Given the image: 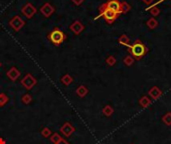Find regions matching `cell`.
<instances>
[{
  "label": "cell",
  "instance_id": "obj_1",
  "mask_svg": "<svg viewBox=\"0 0 171 144\" xmlns=\"http://www.w3.org/2000/svg\"><path fill=\"white\" fill-rule=\"evenodd\" d=\"M128 52L135 60H140L148 52V49L141 40L136 39L132 44H129Z\"/></svg>",
  "mask_w": 171,
  "mask_h": 144
},
{
  "label": "cell",
  "instance_id": "obj_2",
  "mask_svg": "<svg viewBox=\"0 0 171 144\" xmlns=\"http://www.w3.org/2000/svg\"><path fill=\"white\" fill-rule=\"evenodd\" d=\"M99 12H100V14H99L98 17H103L109 24H112L118 17V14H116L112 10H110L106 6L105 3H103L99 6Z\"/></svg>",
  "mask_w": 171,
  "mask_h": 144
},
{
  "label": "cell",
  "instance_id": "obj_3",
  "mask_svg": "<svg viewBox=\"0 0 171 144\" xmlns=\"http://www.w3.org/2000/svg\"><path fill=\"white\" fill-rule=\"evenodd\" d=\"M47 37H48V39L54 44V45L59 46L60 44L64 42V40L66 39V35L62 30L58 29V28H55V29L49 32Z\"/></svg>",
  "mask_w": 171,
  "mask_h": 144
},
{
  "label": "cell",
  "instance_id": "obj_4",
  "mask_svg": "<svg viewBox=\"0 0 171 144\" xmlns=\"http://www.w3.org/2000/svg\"><path fill=\"white\" fill-rule=\"evenodd\" d=\"M21 13L24 15L27 19H31L37 13V8L35 7L32 3L28 2L21 8Z\"/></svg>",
  "mask_w": 171,
  "mask_h": 144
},
{
  "label": "cell",
  "instance_id": "obj_5",
  "mask_svg": "<svg viewBox=\"0 0 171 144\" xmlns=\"http://www.w3.org/2000/svg\"><path fill=\"white\" fill-rule=\"evenodd\" d=\"M9 25L12 27L15 31H19L23 26L25 25V21L19 15H15L10 19Z\"/></svg>",
  "mask_w": 171,
  "mask_h": 144
},
{
  "label": "cell",
  "instance_id": "obj_6",
  "mask_svg": "<svg viewBox=\"0 0 171 144\" xmlns=\"http://www.w3.org/2000/svg\"><path fill=\"white\" fill-rule=\"evenodd\" d=\"M54 11H55L54 6L51 5L49 2L44 3L41 6V8H40V12L42 13V15L44 16V17H46V18H49L50 16L54 13Z\"/></svg>",
  "mask_w": 171,
  "mask_h": 144
},
{
  "label": "cell",
  "instance_id": "obj_7",
  "mask_svg": "<svg viewBox=\"0 0 171 144\" xmlns=\"http://www.w3.org/2000/svg\"><path fill=\"white\" fill-rule=\"evenodd\" d=\"M106 6L109 8L110 10H112L116 14H121V4L118 0H108L106 3Z\"/></svg>",
  "mask_w": 171,
  "mask_h": 144
},
{
  "label": "cell",
  "instance_id": "obj_8",
  "mask_svg": "<svg viewBox=\"0 0 171 144\" xmlns=\"http://www.w3.org/2000/svg\"><path fill=\"white\" fill-rule=\"evenodd\" d=\"M84 24H83L81 21H79V20H76V21H74L71 25L69 26V29L73 32L74 34H80L81 32L84 30Z\"/></svg>",
  "mask_w": 171,
  "mask_h": 144
},
{
  "label": "cell",
  "instance_id": "obj_9",
  "mask_svg": "<svg viewBox=\"0 0 171 144\" xmlns=\"http://www.w3.org/2000/svg\"><path fill=\"white\" fill-rule=\"evenodd\" d=\"M21 83L27 88V89H30V88L32 87L35 83H36V80H35V78L33 77V76H31L30 74H27L25 76V78L21 81Z\"/></svg>",
  "mask_w": 171,
  "mask_h": 144
},
{
  "label": "cell",
  "instance_id": "obj_10",
  "mask_svg": "<svg viewBox=\"0 0 171 144\" xmlns=\"http://www.w3.org/2000/svg\"><path fill=\"white\" fill-rule=\"evenodd\" d=\"M148 94H149V96H150V97L152 98L153 100H156V99H158V98L162 95V91L160 90V88H159V87L153 86V87L150 88Z\"/></svg>",
  "mask_w": 171,
  "mask_h": 144
},
{
  "label": "cell",
  "instance_id": "obj_11",
  "mask_svg": "<svg viewBox=\"0 0 171 144\" xmlns=\"http://www.w3.org/2000/svg\"><path fill=\"white\" fill-rule=\"evenodd\" d=\"M7 75H8V77L12 80V81H14L15 79H16L19 75H20V72L18 71V69H16L15 67L11 68V69L9 70V72L7 73Z\"/></svg>",
  "mask_w": 171,
  "mask_h": 144
},
{
  "label": "cell",
  "instance_id": "obj_12",
  "mask_svg": "<svg viewBox=\"0 0 171 144\" xmlns=\"http://www.w3.org/2000/svg\"><path fill=\"white\" fill-rule=\"evenodd\" d=\"M151 104V100L149 99L148 96H142L139 99V105L142 106L143 108H147Z\"/></svg>",
  "mask_w": 171,
  "mask_h": 144
},
{
  "label": "cell",
  "instance_id": "obj_13",
  "mask_svg": "<svg viewBox=\"0 0 171 144\" xmlns=\"http://www.w3.org/2000/svg\"><path fill=\"white\" fill-rule=\"evenodd\" d=\"M118 42H119V44H121V45H123V46L128 47L129 43H130V39L126 34H122L120 37L118 38Z\"/></svg>",
  "mask_w": 171,
  "mask_h": 144
},
{
  "label": "cell",
  "instance_id": "obj_14",
  "mask_svg": "<svg viewBox=\"0 0 171 144\" xmlns=\"http://www.w3.org/2000/svg\"><path fill=\"white\" fill-rule=\"evenodd\" d=\"M146 25L149 29H155V28L158 26V21L154 17H151V18H149L148 20H147Z\"/></svg>",
  "mask_w": 171,
  "mask_h": 144
},
{
  "label": "cell",
  "instance_id": "obj_15",
  "mask_svg": "<svg viewBox=\"0 0 171 144\" xmlns=\"http://www.w3.org/2000/svg\"><path fill=\"white\" fill-rule=\"evenodd\" d=\"M134 61H135V59L131 55H127L124 57V59H123V63H124L126 66H132Z\"/></svg>",
  "mask_w": 171,
  "mask_h": 144
},
{
  "label": "cell",
  "instance_id": "obj_16",
  "mask_svg": "<svg viewBox=\"0 0 171 144\" xmlns=\"http://www.w3.org/2000/svg\"><path fill=\"white\" fill-rule=\"evenodd\" d=\"M162 121L164 122L166 125H171V112H167V113L162 117Z\"/></svg>",
  "mask_w": 171,
  "mask_h": 144
},
{
  "label": "cell",
  "instance_id": "obj_17",
  "mask_svg": "<svg viewBox=\"0 0 171 144\" xmlns=\"http://www.w3.org/2000/svg\"><path fill=\"white\" fill-rule=\"evenodd\" d=\"M120 4H121V12H122V13H127V12L131 9V6L125 1L120 2Z\"/></svg>",
  "mask_w": 171,
  "mask_h": 144
},
{
  "label": "cell",
  "instance_id": "obj_18",
  "mask_svg": "<svg viewBox=\"0 0 171 144\" xmlns=\"http://www.w3.org/2000/svg\"><path fill=\"white\" fill-rule=\"evenodd\" d=\"M87 92H88V90H87V88L85 86H80V87H78V89H77V94L80 96V97L85 96L87 94Z\"/></svg>",
  "mask_w": 171,
  "mask_h": 144
},
{
  "label": "cell",
  "instance_id": "obj_19",
  "mask_svg": "<svg viewBox=\"0 0 171 144\" xmlns=\"http://www.w3.org/2000/svg\"><path fill=\"white\" fill-rule=\"evenodd\" d=\"M103 113H104L105 116H111L113 114V108L109 105L105 106L104 108H103Z\"/></svg>",
  "mask_w": 171,
  "mask_h": 144
},
{
  "label": "cell",
  "instance_id": "obj_20",
  "mask_svg": "<svg viewBox=\"0 0 171 144\" xmlns=\"http://www.w3.org/2000/svg\"><path fill=\"white\" fill-rule=\"evenodd\" d=\"M149 12L152 16H158L159 13H160V9H159L157 6H153V7L149 8Z\"/></svg>",
  "mask_w": 171,
  "mask_h": 144
},
{
  "label": "cell",
  "instance_id": "obj_21",
  "mask_svg": "<svg viewBox=\"0 0 171 144\" xmlns=\"http://www.w3.org/2000/svg\"><path fill=\"white\" fill-rule=\"evenodd\" d=\"M106 63L108 64L109 66H113V65L116 64V59H115L114 56L110 55V56H108V57L106 58Z\"/></svg>",
  "mask_w": 171,
  "mask_h": 144
},
{
  "label": "cell",
  "instance_id": "obj_22",
  "mask_svg": "<svg viewBox=\"0 0 171 144\" xmlns=\"http://www.w3.org/2000/svg\"><path fill=\"white\" fill-rule=\"evenodd\" d=\"M61 80H62L63 83L66 84V85H68V84H70L71 82H72V78H71L69 75H65L64 77H62Z\"/></svg>",
  "mask_w": 171,
  "mask_h": 144
},
{
  "label": "cell",
  "instance_id": "obj_23",
  "mask_svg": "<svg viewBox=\"0 0 171 144\" xmlns=\"http://www.w3.org/2000/svg\"><path fill=\"white\" fill-rule=\"evenodd\" d=\"M71 1H72L76 6H79V5H81L83 2H84V0H71Z\"/></svg>",
  "mask_w": 171,
  "mask_h": 144
},
{
  "label": "cell",
  "instance_id": "obj_24",
  "mask_svg": "<svg viewBox=\"0 0 171 144\" xmlns=\"http://www.w3.org/2000/svg\"><path fill=\"white\" fill-rule=\"evenodd\" d=\"M143 2H145L146 4H151L154 2V0H143Z\"/></svg>",
  "mask_w": 171,
  "mask_h": 144
},
{
  "label": "cell",
  "instance_id": "obj_25",
  "mask_svg": "<svg viewBox=\"0 0 171 144\" xmlns=\"http://www.w3.org/2000/svg\"><path fill=\"white\" fill-rule=\"evenodd\" d=\"M57 144H68V143H67L66 141H60V142H58Z\"/></svg>",
  "mask_w": 171,
  "mask_h": 144
},
{
  "label": "cell",
  "instance_id": "obj_26",
  "mask_svg": "<svg viewBox=\"0 0 171 144\" xmlns=\"http://www.w3.org/2000/svg\"><path fill=\"white\" fill-rule=\"evenodd\" d=\"M0 66H1V64H0Z\"/></svg>",
  "mask_w": 171,
  "mask_h": 144
}]
</instances>
